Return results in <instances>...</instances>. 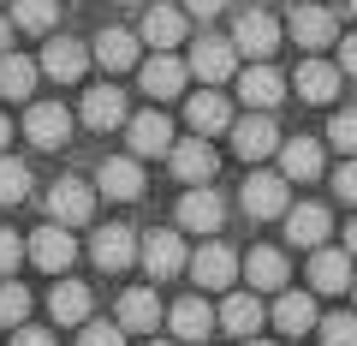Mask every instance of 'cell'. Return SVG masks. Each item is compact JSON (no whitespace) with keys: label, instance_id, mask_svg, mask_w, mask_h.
<instances>
[{"label":"cell","instance_id":"cell-44","mask_svg":"<svg viewBox=\"0 0 357 346\" xmlns=\"http://www.w3.org/2000/svg\"><path fill=\"white\" fill-rule=\"evenodd\" d=\"M340 72H351V78H357V36H345V42H340Z\"/></svg>","mask_w":357,"mask_h":346},{"label":"cell","instance_id":"cell-29","mask_svg":"<svg viewBox=\"0 0 357 346\" xmlns=\"http://www.w3.org/2000/svg\"><path fill=\"white\" fill-rule=\"evenodd\" d=\"M215 317H220V329H227V334H238V340H250V334L262 329V317H268V310L256 305V293H232L227 305L215 310Z\"/></svg>","mask_w":357,"mask_h":346},{"label":"cell","instance_id":"cell-13","mask_svg":"<svg viewBox=\"0 0 357 346\" xmlns=\"http://www.w3.org/2000/svg\"><path fill=\"white\" fill-rule=\"evenodd\" d=\"M167 155H173V173L185 185H208V180H215V167H220V155L208 150V138H185V143H173Z\"/></svg>","mask_w":357,"mask_h":346},{"label":"cell","instance_id":"cell-33","mask_svg":"<svg viewBox=\"0 0 357 346\" xmlns=\"http://www.w3.org/2000/svg\"><path fill=\"white\" fill-rule=\"evenodd\" d=\"M36 60H24V54H0V96L6 102H24L30 90H36Z\"/></svg>","mask_w":357,"mask_h":346},{"label":"cell","instance_id":"cell-21","mask_svg":"<svg viewBox=\"0 0 357 346\" xmlns=\"http://www.w3.org/2000/svg\"><path fill=\"white\" fill-rule=\"evenodd\" d=\"M328 233H333V215L321 203H298V209H286V239L292 245H328Z\"/></svg>","mask_w":357,"mask_h":346},{"label":"cell","instance_id":"cell-18","mask_svg":"<svg viewBox=\"0 0 357 346\" xmlns=\"http://www.w3.org/2000/svg\"><path fill=\"white\" fill-rule=\"evenodd\" d=\"M244 275H250V293H280L286 275H292V263H286V251H274V245H256V251L244 257Z\"/></svg>","mask_w":357,"mask_h":346},{"label":"cell","instance_id":"cell-5","mask_svg":"<svg viewBox=\"0 0 357 346\" xmlns=\"http://www.w3.org/2000/svg\"><path fill=\"white\" fill-rule=\"evenodd\" d=\"M137 263L149 269V281H173V275L191 263V251L178 245V233H149V239L137 245Z\"/></svg>","mask_w":357,"mask_h":346},{"label":"cell","instance_id":"cell-17","mask_svg":"<svg viewBox=\"0 0 357 346\" xmlns=\"http://www.w3.org/2000/svg\"><path fill=\"white\" fill-rule=\"evenodd\" d=\"M84 126L89 131H114L126 126V90H114V84H96V90H84Z\"/></svg>","mask_w":357,"mask_h":346},{"label":"cell","instance_id":"cell-1","mask_svg":"<svg viewBox=\"0 0 357 346\" xmlns=\"http://www.w3.org/2000/svg\"><path fill=\"white\" fill-rule=\"evenodd\" d=\"M191 275H197V287H203V293H227V287L244 275V257L232 251V245L208 239L203 251H191Z\"/></svg>","mask_w":357,"mask_h":346},{"label":"cell","instance_id":"cell-6","mask_svg":"<svg viewBox=\"0 0 357 346\" xmlns=\"http://www.w3.org/2000/svg\"><path fill=\"white\" fill-rule=\"evenodd\" d=\"M30 263L36 269H48V275H66L77 263V245H72V227H60V221H48V227L30 239Z\"/></svg>","mask_w":357,"mask_h":346},{"label":"cell","instance_id":"cell-25","mask_svg":"<svg viewBox=\"0 0 357 346\" xmlns=\"http://www.w3.org/2000/svg\"><path fill=\"white\" fill-rule=\"evenodd\" d=\"M96 192L119 197V203L143 197V167H137V155H119V161H102V173H96Z\"/></svg>","mask_w":357,"mask_h":346},{"label":"cell","instance_id":"cell-27","mask_svg":"<svg viewBox=\"0 0 357 346\" xmlns=\"http://www.w3.org/2000/svg\"><path fill=\"white\" fill-rule=\"evenodd\" d=\"M274 155H280V173H286V180H316V173H321V143L316 138H286Z\"/></svg>","mask_w":357,"mask_h":346},{"label":"cell","instance_id":"cell-46","mask_svg":"<svg viewBox=\"0 0 357 346\" xmlns=\"http://www.w3.org/2000/svg\"><path fill=\"white\" fill-rule=\"evenodd\" d=\"M6 36H13V18H0V54H6Z\"/></svg>","mask_w":357,"mask_h":346},{"label":"cell","instance_id":"cell-15","mask_svg":"<svg viewBox=\"0 0 357 346\" xmlns=\"http://www.w3.org/2000/svg\"><path fill=\"white\" fill-rule=\"evenodd\" d=\"M310 287L316 293H345L351 287V251H333V245H316V257H310Z\"/></svg>","mask_w":357,"mask_h":346},{"label":"cell","instance_id":"cell-3","mask_svg":"<svg viewBox=\"0 0 357 346\" xmlns=\"http://www.w3.org/2000/svg\"><path fill=\"white\" fill-rule=\"evenodd\" d=\"M238 203L250 209L256 221H274V215H286V209H292L286 173H250V180H244V192H238Z\"/></svg>","mask_w":357,"mask_h":346},{"label":"cell","instance_id":"cell-12","mask_svg":"<svg viewBox=\"0 0 357 346\" xmlns=\"http://www.w3.org/2000/svg\"><path fill=\"white\" fill-rule=\"evenodd\" d=\"M48 215L60 221V227H84V221L96 215V192H89L84 180H60L48 192Z\"/></svg>","mask_w":357,"mask_h":346},{"label":"cell","instance_id":"cell-37","mask_svg":"<svg viewBox=\"0 0 357 346\" xmlns=\"http://www.w3.org/2000/svg\"><path fill=\"white\" fill-rule=\"evenodd\" d=\"M316 329H321V346H357V317H345V310L321 317Z\"/></svg>","mask_w":357,"mask_h":346},{"label":"cell","instance_id":"cell-26","mask_svg":"<svg viewBox=\"0 0 357 346\" xmlns=\"http://www.w3.org/2000/svg\"><path fill=\"white\" fill-rule=\"evenodd\" d=\"M292 36H298V48H328V42H340V24H333V13L328 6H298L292 13Z\"/></svg>","mask_w":357,"mask_h":346},{"label":"cell","instance_id":"cell-10","mask_svg":"<svg viewBox=\"0 0 357 346\" xmlns=\"http://www.w3.org/2000/svg\"><path fill=\"white\" fill-rule=\"evenodd\" d=\"M220 221H227V203H220V192H208V185H191V192L178 197V227H185V233H215Z\"/></svg>","mask_w":357,"mask_h":346},{"label":"cell","instance_id":"cell-14","mask_svg":"<svg viewBox=\"0 0 357 346\" xmlns=\"http://www.w3.org/2000/svg\"><path fill=\"white\" fill-rule=\"evenodd\" d=\"M84 66H89V48H84V42L48 36V48H42V72H48L54 84H77V78H84Z\"/></svg>","mask_w":357,"mask_h":346},{"label":"cell","instance_id":"cell-16","mask_svg":"<svg viewBox=\"0 0 357 346\" xmlns=\"http://www.w3.org/2000/svg\"><path fill=\"white\" fill-rule=\"evenodd\" d=\"M232 150H238L244 161H262V155H274V150H280V131H274V120H268V114L232 120Z\"/></svg>","mask_w":357,"mask_h":346},{"label":"cell","instance_id":"cell-2","mask_svg":"<svg viewBox=\"0 0 357 346\" xmlns=\"http://www.w3.org/2000/svg\"><path fill=\"white\" fill-rule=\"evenodd\" d=\"M232 48L250 54V60H268V54L280 48V24H274V13H262V6H244V13L232 18Z\"/></svg>","mask_w":357,"mask_h":346},{"label":"cell","instance_id":"cell-50","mask_svg":"<svg viewBox=\"0 0 357 346\" xmlns=\"http://www.w3.org/2000/svg\"><path fill=\"white\" fill-rule=\"evenodd\" d=\"M351 18H357V0H351Z\"/></svg>","mask_w":357,"mask_h":346},{"label":"cell","instance_id":"cell-4","mask_svg":"<svg viewBox=\"0 0 357 346\" xmlns=\"http://www.w3.org/2000/svg\"><path fill=\"white\" fill-rule=\"evenodd\" d=\"M137 78H143V96H149V102H173V96L185 90L191 66H185V60H173L167 48H155V60H143V66H137Z\"/></svg>","mask_w":357,"mask_h":346},{"label":"cell","instance_id":"cell-36","mask_svg":"<svg viewBox=\"0 0 357 346\" xmlns=\"http://www.w3.org/2000/svg\"><path fill=\"white\" fill-rule=\"evenodd\" d=\"M30 305H36V298H30L18 281H0V322H6V329H24Z\"/></svg>","mask_w":357,"mask_h":346},{"label":"cell","instance_id":"cell-28","mask_svg":"<svg viewBox=\"0 0 357 346\" xmlns=\"http://www.w3.org/2000/svg\"><path fill=\"white\" fill-rule=\"evenodd\" d=\"M173 150V120L167 114H137L131 120V155H167Z\"/></svg>","mask_w":357,"mask_h":346},{"label":"cell","instance_id":"cell-48","mask_svg":"<svg viewBox=\"0 0 357 346\" xmlns=\"http://www.w3.org/2000/svg\"><path fill=\"white\" fill-rule=\"evenodd\" d=\"M244 346H274V340H256V334H250V340H244Z\"/></svg>","mask_w":357,"mask_h":346},{"label":"cell","instance_id":"cell-32","mask_svg":"<svg viewBox=\"0 0 357 346\" xmlns=\"http://www.w3.org/2000/svg\"><path fill=\"white\" fill-rule=\"evenodd\" d=\"M89 60L107 66V72H126V66H137V36L131 30H102L96 48H89Z\"/></svg>","mask_w":357,"mask_h":346},{"label":"cell","instance_id":"cell-39","mask_svg":"<svg viewBox=\"0 0 357 346\" xmlns=\"http://www.w3.org/2000/svg\"><path fill=\"white\" fill-rule=\"evenodd\" d=\"M77 346H126V329H119V322H84Z\"/></svg>","mask_w":357,"mask_h":346},{"label":"cell","instance_id":"cell-52","mask_svg":"<svg viewBox=\"0 0 357 346\" xmlns=\"http://www.w3.org/2000/svg\"><path fill=\"white\" fill-rule=\"evenodd\" d=\"M126 6H137V0H126Z\"/></svg>","mask_w":357,"mask_h":346},{"label":"cell","instance_id":"cell-38","mask_svg":"<svg viewBox=\"0 0 357 346\" xmlns=\"http://www.w3.org/2000/svg\"><path fill=\"white\" fill-rule=\"evenodd\" d=\"M328 143H333L340 155H357V108L333 114V126H328Z\"/></svg>","mask_w":357,"mask_h":346},{"label":"cell","instance_id":"cell-24","mask_svg":"<svg viewBox=\"0 0 357 346\" xmlns=\"http://www.w3.org/2000/svg\"><path fill=\"white\" fill-rule=\"evenodd\" d=\"M185 6H161V0H155L149 13H143V42H149V48H178V42H185Z\"/></svg>","mask_w":357,"mask_h":346},{"label":"cell","instance_id":"cell-22","mask_svg":"<svg viewBox=\"0 0 357 346\" xmlns=\"http://www.w3.org/2000/svg\"><path fill=\"white\" fill-rule=\"evenodd\" d=\"M161 317H167V305L149 293V287H131V293L119 298V329H126V334H155Z\"/></svg>","mask_w":357,"mask_h":346},{"label":"cell","instance_id":"cell-9","mask_svg":"<svg viewBox=\"0 0 357 346\" xmlns=\"http://www.w3.org/2000/svg\"><path fill=\"white\" fill-rule=\"evenodd\" d=\"M137 233L131 227H102L96 239H89V257H96V269H107V275H119V269H131L137 263Z\"/></svg>","mask_w":357,"mask_h":346},{"label":"cell","instance_id":"cell-51","mask_svg":"<svg viewBox=\"0 0 357 346\" xmlns=\"http://www.w3.org/2000/svg\"><path fill=\"white\" fill-rule=\"evenodd\" d=\"M351 298H357V281H351Z\"/></svg>","mask_w":357,"mask_h":346},{"label":"cell","instance_id":"cell-45","mask_svg":"<svg viewBox=\"0 0 357 346\" xmlns=\"http://www.w3.org/2000/svg\"><path fill=\"white\" fill-rule=\"evenodd\" d=\"M345 251L357 257V221H351V227H345Z\"/></svg>","mask_w":357,"mask_h":346},{"label":"cell","instance_id":"cell-49","mask_svg":"<svg viewBox=\"0 0 357 346\" xmlns=\"http://www.w3.org/2000/svg\"><path fill=\"white\" fill-rule=\"evenodd\" d=\"M149 346H173V340H149Z\"/></svg>","mask_w":357,"mask_h":346},{"label":"cell","instance_id":"cell-41","mask_svg":"<svg viewBox=\"0 0 357 346\" xmlns=\"http://www.w3.org/2000/svg\"><path fill=\"white\" fill-rule=\"evenodd\" d=\"M333 192H340L345 203H357V155H351V161L340 167V173H333Z\"/></svg>","mask_w":357,"mask_h":346},{"label":"cell","instance_id":"cell-35","mask_svg":"<svg viewBox=\"0 0 357 346\" xmlns=\"http://www.w3.org/2000/svg\"><path fill=\"white\" fill-rule=\"evenodd\" d=\"M24 197H30V167L0 155V203H24Z\"/></svg>","mask_w":357,"mask_h":346},{"label":"cell","instance_id":"cell-47","mask_svg":"<svg viewBox=\"0 0 357 346\" xmlns=\"http://www.w3.org/2000/svg\"><path fill=\"white\" fill-rule=\"evenodd\" d=\"M6 138H13V120H6V114H0V150H6Z\"/></svg>","mask_w":357,"mask_h":346},{"label":"cell","instance_id":"cell-43","mask_svg":"<svg viewBox=\"0 0 357 346\" xmlns=\"http://www.w3.org/2000/svg\"><path fill=\"white\" fill-rule=\"evenodd\" d=\"M13 346H54V334H48V329H18Z\"/></svg>","mask_w":357,"mask_h":346},{"label":"cell","instance_id":"cell-7","mask_svg":"<svg viewBox=\"0 0 357 346\" xmlns=\"http://www.w3.org/2000/svg\"><path fill=\"white\" fill-rule=\"evenodd\" d=\"M238 102L256 108V114L280 108L286 102V78L274 72V66H244V72H238Z\"/></svg>","mask_w":357,"mask_h":346},{"label":"cell","instance_id":"cell-23","mask_svg":"<svg viewBox=\"0 0 357 346\" xmlns=\"http://www.w3.org/2000/svg\"><path fill=\"white\" fill-rule=\"evenodd\" d=\"M89 287L84 281H54V293H48V317L54 322H66V329H84L89 322Z\"/></svg>","mask_w":357,"mask_h":346},{"label":"cell","instance_id":"cell-31","mask_svg":"<svg viewBox=\"0 0 357 346\" xmlns=\"http://www.w3.org/2000/svg\"><path fill=\"white\" fill-rule=\"evenodd\" d=\"M292 84H298V96H304V102H333V96H340V66H328V60H304Z\"/></svg>","mask_w":357,"mask_h":346},{"label":"cell","instance_id":"cell-19","mask_svg":"<svg viewBox=\"0 0 357 346\" xmlns=\"http://www.w3.org/2000/svg\"><path fill=\"white\" fill-rule=\"evenodd\" d=\"M185 120H191V131H197V138L232 131V102H227L220 90H203V96H191V102H185Z\"/></svg>","mask_w":357,"mask_h":346},{"label":"cell","instance_id":"cell-34","mask_svg":"<svg viewBox=\"0 0 357 346\" xmlns=\"http://www.w3.org/2000/svg\"><path fill=\"white\" fill-rule=\"evenodd\" d=\"M54 18H60V0H13V24L18 30H54Z\"/></svg>","mask_w":357,"mask_h":346},{"label":"cell","instance_id":"cell-30","mask_svg":"<svg viewBox=\"0 0 357 346\" xmlns=\"http://www.w3.org/2000/svg\"><path fill=\"white\" fill-rule=\"evenodd\" d=\"M268 317H274V329H280V334H310V329H316V298H310V293H280V305H274V310H268Z\"/></svg>","mask_w":357,"mask_h":346},{"label":"cell","instance_id":"cell-42","mask_svg":"<svg viewBox=\"0 0 357 346\" xmlns=\"http://www.w3.org/2000/svg\"><path fill=\"white\" fill-rule=\"evenodd\" d=\"M178 6H185L191 18H220L227 13V0H178Z\"/></svg>","mask_w":357,"mask_h":346},{"label":"cell","instance_id":"cell-20","mask_svg":"<svg viewBox=\"0 0 357 346\" xmlns=\"http://www.w3.org/2000/svg\"><path fill=\"white\" fill-rule=\"evenodd\" d=\"M167 322H173V340H208L220 317L203 305V293H197V298H178V305H167Z\"/></svg>","mask_w":357,"mask_h":346},{"label":"cell","instance_id":"cell-40","mask_svg":"<svg viewBox=\"0 0 357 346\" xmlns=\"http://www.w3.org/2000/svg\"><path fill=\"white\" fill-rule=\"evenodd\" d=\"M24 257H30V245H24V239H18V233H13V227H0V275H13V269H18V263H24Z\"/></svg>","mask_w":357,"mask_h":346},{"label":"cell","instance_id":"cell-8","mask_svg":"<svg viewBox=\"0 0 357 346\" xmlns=\"http://www.w3.org/2000/svg\"><path fill=\"white\" fill-rule=\"evenodd\" d=\"M185 66H191V78H203V84H220V78L238 72V48L220 42V36H197V48H191Z\"/></svg>","mask_w":357,"mask_h":346},{"label":"cell","instance_id":"cell-11","mask_svg":"<svg viewBox=\"0 0 357 346\" xmlns=\"http://www.w3.org/2000/svg\"><path fill=\"white\" fill-rule=\"evenodd\" d=\"M24 138L36 143V150H60V143L72 138V114H66L60 102H36L24 114Z\"/></svg>","mask_w":357,"mask_h":346}]
</instances>
